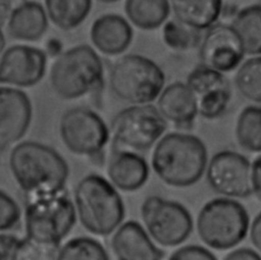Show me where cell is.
<instances>
[{
  "label": "cell",
  "instance_id": "6da1fadb",
  "mask_svg": "<svg viewBox=\"0 0 261 260\" xmlns=\"http://www.w3.org/2000/svg\"><path fill=\"white\" fill-rule=\"evenodd\" d=\"M8 164L28 197L62 192L69 175L66 161L56 150L34 141L17 144L9 154Z\"/></svg>",
  "mask_w": 261,
  "mask_h": 260
},
{
  "label": "cell",
  "instance_id": "7a4b0ae2",
  "mask_svg": "<svg viewBox=\"0 0 261 260\" xmlns=\"http://www.w3.org/2000/svg\"><path fill=\"white\" fill-rule=\"evenodd\" d=\"M207 160V149L200 138L191 134L170 133L155 146L152 168L166 185L187 188L201 179Z\"/></svg>",
  "mask_w": 261,
  "mask_h": 260
},
{
  "label": "cell",
  "instance_id": "3957f363",
  "mask_svg": "<svg viewBox=\"0 0 261 260\" xmlns=\"http://www.w3.org/2000/svg\"><path fill=\"white\" fill-rule=\"evenodd\" d=\"M74 206L82 225L96 236L111 233L124 218L123 201L114 188L103 176L88 174L76 185Z\"/></svg>",
  "mask_w": 261,
  "mask_h": 260
},
{
  "label": "cell",
  "instance_id": "277c9868",
  "mask_svg": "<svg viewBox=\"0 0 261 260\" xmlns=\"http://www.w3.org/2000/svg\"><path fill=\"white\" fill-rule=\"evenodd\" d=\"M75 220V206L62 192L28 197L24 209L25 237L39 246L56 250Z\"/></svg>",
  "mask_w": 261,
  "mask_h": 260
},
{
  "label": "cell",
  "instance_id": "5b68a950",
  "mask_svg": "<svg viewBox=\"0 0 261 260\" xmlns=\"http://www.w3.org/2000/svg\"><path fill=\"white\" fill-rule=\"evenodd\" d=\"M103 74L100 56L91 46L82 44L55 58L50 68V84L60 98L72 100L98 90Z\"/></svg>",
  "mask_w": 261,
  "mask_h": 260
},
{
  "label": "cell",
  "instance_id": "8992f818",
  "mask_svg": "<svg viewBox=\"0 0 261 260\" xmlns=\"http://www.w3.org/2000/svg\"><path fill=\"white\" fill-rule=\"evenodd\" d=\"M196 224L205 245L215 250H228L245 240L250 218L239 201L230 197L215 198L203 205Z\"/></svg>",
  "mask_w": 261,
  "mask_h": 260
},
{
  "label": "cell",
  "instance_id": "52a82bcc",
  "mask_svg": "<svg viewBox=\"0 0 261 260\" xmlns=\"http://www.w3.org/2000/svg\"><path fill=\"white\" fill-rule=\"evenodd\" d=\"M165 84L161 67L140 54H126L112 65L109 85L114 95L130 104H146L159 97Z\"/></svg>",
  "mask_w": 261,
  "mask_h": 260
},
{
  "label": "cell",
  "instance_id": "ba28073f",
  "mask_svg": "<svg viewBox=\"0 0 261 260\" xmlns=\"http://www.w3.org/2000/svg\"><path fill=\"white\" fill-rule=\"evenodd\" d=\"M141 216L149 236L164 247L182 244L194 228L193 217L182 204L159 196H149L144 200Z\"/></svg>",
  "mask_w": 261,
  "mask_h": 260
},
{
  "label": "cell",
  "instance_id": "9c48e42d",
  "mask_svg": "<svg viewBox=\"0 0 261 260\" xmlns=\"http://www.w3.org/2000/svg\"><path fill=\"white\" fill-rule=\"evenodd\" d=\"M167 120L159 109L149 103L134 104L119 111L112 120L115 143L134 150H147L163 135Z\"/></svg>",
  "mask_w": 261,
  "mask_h": 260
},
{
  "label": "cell",
  "instance_id": "30bf717a",
  "mask_svg": "<svg viewBox=\"0 0 261 260\" xmlns=\"http://www.w3.org/2000/svg\"><path fill=\"white\" fill-rule=\"evenodd\" d=\"M59 134L70 152L90 157L101 152L109 139L104 120L95 111L84 107L71 108L62 114Z\"/></svg>",
  "mask_w": 261,
  "mask_h": 260
},
{
  "label": "cell",
  "instance_id": "8fae6325",
  "mask_svg": "<svg viewBox=\"0 0 261 260\" xmlns=\"http://www.w3.org/2000/svg\"><path fill=\"white\" fill-rule=\"evenodd\" d=\"M206 178L214 192L225 197L248 198L253 194L252 163L234 151L215 153L207 164Z\"/></svg>",
  "mask_w": 261,
  "mask_h": 260
},
{
  "label": "cell",
  "instance_id": "7c38bea8",
  "mask_svg": "<svg viewBox=\"0 0 261 260\" xmlns=\"http://www.w3.org/2000/svg\"><path fill=\"white\" fill-rule=\"evenodd\" d=\"M186 84L195 96L202 117L215 119L226 111L231 90L223 72L201 64L188 74Z\"/></svg>",
  "mask_w": 261,
  "mask_h": 260
},
{
  "label": "cell",
  "instance_id": "4fadbf2b",
  "mask_svg": "<svg viewBox=\"0 0 261 260\" xmlns=\"http://www.w3.org/2000/svg\"><path fill=\"white\" fill-rule=\"evenodd\" d=\"M246 55L243 43L231 24H213L207 29L200 46L203 65L229 72L240 66Z\"/></svg>",
  "mask_w": 261,
  "mask_h": 260
},
{
  "label": "cell",
  "instance_id": "5bb4252c",
  "mask_svg": "<svg viewBox=\"0 0 261 260\" xmlns=\"http://www.w3.org/2000/svg\"><path fill=\"white\" fill-rule=\"evenodd\" d=\"M46 64L45 51L29 45H13L0 56V84L35 86L43 79Z\"/></svg>",
  "mask_w": 261,
  "mask_h": 260
},
{
  "label": "cell",
  "instance_id": "9a60e30c",
  "mask_svg": "<svg viewBox=\"0 0 261 260\" xmlns=\"http://www.w3.org/2000/svg\"><path fill=\"white\" fill-rule=\"evenodd\" d=\"M32 119L28 95L15 88L0 87V150L20 140Z\"/></svg>",
  "mask_w": 261,
  "mask_h": 260
},
{
  "label": "cell",
  "instance_id": "2e32d148",
  "mask_svg": "<svg viewBox=\"0 0 261 260\" xmlns=\"http://www.w3.org/2000/svg\"><path fill=\"white\" fill-rule=\"evenodd\" d=\"M111 248L120 260H159L164 256L144 227L134 220L124 222L116 229L111 239Z\"/></svg>",
  "mask_w": 261,
  "mask_h": 260
},
{
  "label": "cell",
  "instance_id": "e0dca14e",
  "mask_svg": "<svg viewBox=\"0 0 261 260\" xmlns=\"http://www.w3.org/2000/svg\"><path fill=\"white\" fill-rule=\"evenodd\" d=\"M134 32L129 22L121 15L107 13L94 20L90 39L96 49L106 55H118L130 45Z\"/></svg>",
  "mask_w": 261,
  "mask_h": 260
},
{
  "label": "cell",
  "instance_id": "ac0fdd59",
  "mask_svg": "<svg viewBox=\"0 0 261 260\" xmlns=\"http://www.w3.org/2000/svg\"><path fill=\"white\" fill-rule=\"evenodd\" d=\"M107 174L111 184L124 192H135L142 188L149 177L147 161L139 154L125 150H115L107 163Z\"/></svg>",
  "mask_w": 261,
  "mask_h": 260
},
{
  "label": "cell",
  "instance_id": "d6986e66",
  "mask_svg": "<svg viewBox=\"0 0 261 260\" xmlns=\"http://www.w3.org/2000/svg\"><path fill=\"white\" fill-rule=\"evenodd\" d=\"M157 108L166 120L176 125L192 124L199 114L193 92L181 82H174L162 90Z\"/></svg>",
  "mask_w": 261,
  "mask_h": 260
},
{
  "label": "cell",
  "instance_id": "ffe728a7",
  "mask_svg": "<svg viewBox=\"0 0 261 260\" xmlns=\"http://www.w3.org/2000/svg\"><path fill=\"white\" fill-rule=\"evenodd\" d=\"M45 7L37 1H24L14 7L7 20V33L15 40L37 41L48 29Z\"/></svg>",
  "mask_w": 261,
  "mask_h": 260
},
{
  "label": "cell",
  "instance_id": "44dd1931",
  "mask_svg": "<svg viewBox=\"0 0 261 260\" xmlns=\"http://www.w3.org/2000/svg\"><path fill=\"white\" fill-rule=\"evenodd\" d=\"M174 18L199 31L207 30L218 20L222 0H169Z\"/></svg>",
  "mask_w": 261,
  "mask_h": 260
},
{
  "label": "cell",
  "instance_id": "7402d4cb",
  "mask_svg": "<svg viewBox=\"0 0 261 260\" xmlns=\"http://www.w3.org/2000/svg\"><path fill=\"white\" fill-rule=\"evenodd\" d=\"M169 0H125L127 19L138 29L152 31L167 20L170 14Z\"/></svg>",
  "mask_w": 261,
  "mask_h": 260
},
{
  "label": "cell",
  "instance_id": "603a6c76",
  "mask_svg": "<svg viewBox=\"0 0 261 260\" xmlns=\"http://www.w3.org/2000/svg\"><path fill=\"white\" fill-rule=\"evenodd\" d=\"M48 18L60 30L77 28L89 15L92 0H45Z\"/></svg>",
  "mask_w": 261,
  "mask_h": 260
},
{
  "label": "cell",
  "instance_id": "cb8c5ba5",
  "mask_svg": "<svg viewBox=\"0 0 261 260\" xmlns=\"http://www.w3.org/2000/svg\"><path fill=\"white\" fill-rule=\"evenodd\" d=\"M231 25L241 38L246 54L261 55V5L253 4L239 10Z\"/></svg>",
  "mask_w": 261,
  "mask_h": 260
},
{
  "label": "cell",
  "instance_id": "d4e9b609",
  "mask_svg": "<svg viewBox=\"0 0 261 260\" xmlns=\"http://www.w3.org/2000/svg\"><path fill=\"white\" fill-rule=\"evenodd\" d=\"M236 138L244 150L261 152V106H248L242 110L236 124Z\"/></svg>",
  "mask_w": 261,
  "mask_h": 260
},
{
  "label": "cell",
  "instance_id": "484cf974",
  "mask_svg": "<svg viewBox=\"0 0 261 260\" xmlns=\"http://www.w3.org/2000/svg\"><path fill=\"white\" fill-rule=\"evenodd\" d=\"M56 250L39 246L29 240L13 235L0 233V260L17 259H51Z\"/></svg>",
  "mask_w": 261,
  "mask_h": 260
},
{
  "label": "cell",
  "instance_id": "4316f807",
  "mask_svg": "<svg viewBox=\"0 0 261 260\" xmlns=\"http://www.w3.org/2000/svg\"><path fill=\"white\" fill-rule=\"evenodd\" d=\"M234 82L243 97L261 104V55L243 62L238 68Z\"/></svg>",
  "mask_w": 261,
  "mask_h": 260
},
{
  "label": "cell",
  "instance_id": "83f0119b",
  "mask_svg": "<svg viewBox=\"0 0 261 260\" xmlns=\"http://www.w3.org/2000/svg\"><path fill=\"white\" fill-rule=\"evenodd\" d=\"M56 259L61 260H107L108 253L96 240L88 237H77L67 241L57 250Z\"/></svg>",
  "mask_w": 261,
  "mask_h": 260
},
{
  "label": "cell",
  "instance_id": "f1b7e54d",
  "mask_svg": "<svg viewBox=\"0 0 261 260\" xmlns=\"http://www.w3.org/2000/svg\"><path fill=\"white\" fill-rule=\"evenodd\" d=\"M200 32L173 18L164 22L162 39L165 45L171 50L188 51L194 49L201 42Z\"/></svg>",
  "mask_w": 261,
  "mask_h": 260
},
{
  "label": "cell",
  "instance_id": "f546056e",
  "mask_svg": "<svg viewBox=\"0 0 261 260\" xmlns=\"http://www.w3.org/2000/svg\"><path fill=\"white\" fill-rule=\"evenodd\" d=\"M20 219L17 203L4 191L0 190V231L13 228Z\"/></svg>",
  "mask_w": 261,
  "mask_h": 260
},
{
  "label": "cell",
  "instance_id": "4dcf8cb0",
  "mask_svg": "<svg viewBox=\"0 0 261 260\" xmlns=\"http://www.w3.org/2000/svg\"><path fill=\"white\" fill-rule=\"evenodd\" d=\"M171 260H215L216 257L208 249L199 245H188L178 248L169 257Z\"/></svg>",
  "mask_w": 261,
  "mask_h": 260
},
{
  "label": "cell",
  "instance_id": "1f68e13d",
  "mask_svg": "<svg viewBox=\"0 0 261 260\" xmlns=\"http://www.w3.org/2000/svg\"><path fill=\"white\" fill-rule=\"evenodd\" d=\"M252 187L253 194L261 201V155H259L252 163Z\"/></svg>",
  "mask_w": 261,
  "mask_h": 260
},
{
  "label": "cell",
  "instance_id": "d6a6232c",
  "mask_svg": "<svg viewBox=\"0 0 261 260\" xmlns=\"http://www.w3.org/2000/svg\"><path fill=\"white\" fill-rule=\"evenodd\" d=\"M224 259L228 260H261L259 252L250 248H238L229 252Z\"/></svg>",
  "mask_w": 261,
  "mask_h": 260
},
{
  "label": "cell",
  "instance_id": "836d02e7",
  "mask_svg": "<svg viewBox=\"0 0 261 260\" xmlns=\"http://www.w3.org/2000/svg\"><path fill=\"white\" fill-rule=\"evenodd\" d=\"M250 239L253 246L261 253V212L256 215L251 224Z\"/></svg>",
  "mask_w": 261,
  "mask_h": 260
},
{
  "label": "cell",
  "instance_id": "e575fe53",
  "mask_svg": "<svg viewBox=\"0 0 261 260\" xmlns=\"http://www.w3.org/2000/svg\"><path fill=\"white\" fill-rule=\"evenodd\" d=\"M47 55L57 57L59 54L62 53V44L57 39H50L48 43L46 44V50Z\"/></svg>",
  "mask_w": 261,
  "mask_h": 260
},
{
  "label": "cell",
  "instance_id": "d590c367",
  "mask_svg": "<svg viewBox=\"0 0 261 260\" xmlns=\"http://www.w3.org/2000/svg\"><path fill=\"white\" fill-rule=\"evenodd\" d=\"M12 9L10 0H0V27L7 22Z\"/></svg>",
  "mask_w": 261,
  "mask_h": 260
},
{
  "label": "cell",
  "instance_id": "8d00e7d4",
  "mask_svg": "<svg viewBox=\"0 0 261 260\" xmlns=\"http://www.w3.org/2000/svg\"><path fill=\"white\" fill-rule=\"evenodd\" d=\"M1 28L2 27H0V56L3 53L4 47H5V37H4V34H3L2 30H1Z\"/></svg>",
  "mask_w": 261,
  "mask_h": 260
},
{
  "label": "cell",
  "instance_id": "74e56055",
  "mask_svg": "<svg viewBox=\"0 0 261 260\" xmlns=\"http://www.w3.org/2000/svg\"><path fill=\"white\" fill-rule=\"evenodd\" d=\"M97 1H99V2H101V3L109 4V3H115V2H117V1H119V0H97Z\"/></svg>",
  "mask_w": 261,
  "mask_h": 260
}]
</instances>
